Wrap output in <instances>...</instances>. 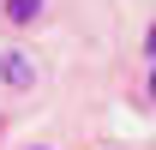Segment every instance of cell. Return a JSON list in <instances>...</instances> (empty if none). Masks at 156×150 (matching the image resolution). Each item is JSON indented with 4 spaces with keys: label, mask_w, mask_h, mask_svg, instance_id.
Instances as JSON below:
<instances>
[{
    "label": "cell",
    "mask_w": 156,
    "mask_h": 150,
    "mask_svg": "<svg viewBox=\"0 0 156 150\" xmlns=\"http://www.w3.org/2000/svg\"><path fill=\"white\" fill-rule=\"evenodd\" d=\"M150 54H156V30H150Z\"/></svg>",
    "instance_id": "3"
},
{
    "label": "cell",
    "mask_w": 156,
    "mask_h": 150,
    "mask_svg": "<svg viewBox=\"0 0 156 150\" xmlns=\"http://www.w3.org/2000/svg\"><path fill=\"white\" fill-rule=\"evenodd\" d=\"M6 18L12 24H36L42 18V0H6Z\"/></svg>",
    "instance_id": "2"
},
{
    "label": "cell",
    "mask_w": 156,
    "mask_h": 150,
    "mask_svg": "<svg viewBox=\"0 0 156 150\" xmlns=\"http://www.w3.org/2000/svg\"><path fill=\"white\" fill-rule=\"evenodd\" d=\"M0 78H6V84H30L36 72H30V60H24V54H0Z\"/></svg>",
    "instance_id": "1"
},
{
    "label": "cell",
    "mask_w": 156,
    "mask_h": 150,
    "mask_svg": "<svg viewBox=\"0 0 156 150\" xmlns=\"http://www.w3.org/2000/svg\"><path fill=\"white\" fill-rule=\"evenodd\" d=\"M150 96H156V72H150Z\"/></svg>",
    "instance_id": "4"
}]
</instances>
